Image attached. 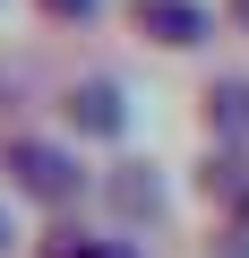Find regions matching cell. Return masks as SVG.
Returning <instances> with one entry per match:
<instances>
[{"label": "cell", "mask_w": 249, "mask_h": 258, "mask_svg": "<svg viewBox=\"0 0 249 258\" xmlns=\"http://www.w3.org/2000/svg\"><path fill=\"white\" fill-rule=\"evenodd\" d=\"M69 120H86V129H120V95H112V86H77V95H69Z\"/></svg>", "instance_id": "obj_3"}, {"label": "cell", "mask_w": 249, "mask_h": 258, "mask_svg": "<svg viewBox=\"0 0 249 258\" xmlns=\"http://www.w3.org/2000/svg\"><path fill=\"white\" fill-rule=\"evenodd\" d=\"M240 18H249V0H240Z\"/></svg>", "instance_id": "obj_5"}, {"label": "cell", "mask_w": 249, "mask_h": 258, "mask_svg": "<svg viewBox=\"0 0 249 258\" xmlns=\"http://www.w3.org/2000/svg\"><path fill=\"white\" fill-rule=\"evenodd\" d=\"M138 26H155L163 43H198L206 35V9H198V0H138Z\"/></svg>", "instance_id": "obj_1"}, {"label": "cell", "mask_w": 249, "mask_h": 258, "mask_svg": "<svg viewBox=\"0 0 249 258\" xmlns=\"http://www.w3.org/2000/svg\"><path fill=\"white\" fill-rule=\"evenodd\" d=\"M18 172H26V189H43V198H69V164H60L52 147H18Z\"/></svg>", "instance_id": "obj_2"}, {"label": "cell", "mask_w": 249, "mask_h": 258, "mask_svg": "<svg viewBox=\"0 0 249 258\" xmlns=\"http://www.w3.org/2000/svg\"><path fill=\"white\" fill-rule=\"evenodd\" d=\"M206 103H215V120H223V129H240V138H249V86H215Z\"/></svg>", "instance_id": "obj_4"}]
</instances>
